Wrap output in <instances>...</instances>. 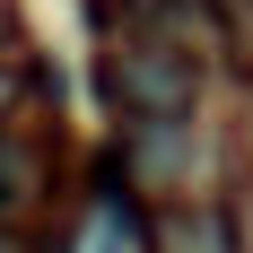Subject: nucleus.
Listing matches in <instances>:
<instances>
[{
	"instance_id": "obj_4",
	"label": "nucleus",
	"mask_w": 253,
	"mask_h": 253,
	"mask_svg": "<svg viewBox=\"0 0 253 253\" xmlns=\"http://www.w3.org/2000/svg\"><path fill=\"white\" fill-rule=\"evenodd\" d=\"M87 253H123V236H114V218H105V227L87 236Z\"/></svg>"
},
{
	"instance_id": "obj_1",
	"label": "nucleus",
	"mask_w": 253,
	"mask_h": 253,
	"mask_svg": "<svg viewBox=\"0 0 253 253\" xmlns=\"http://www.w3.org/2000/svg\"><path fill=\"white\" fill-rule=\"evenodd\" d=\"M105 96L123 105L131 123H183L201 96V70L175 44H114L105 52Z\"/></svg>"
},
{
	"instance_id": "obj_2",
	"label": "nucleus",
	"mask_w": 253,
	"mask_h": 253,
	"mask_svg": "<svg viewBox=\"0 0 253 253\" xmlns=\"http://www.w3.org/2000/svg\"><path fill=\"white\" fill-rule=\"evenodd\" d=\"M52 131L35 123V114H0V218H18V210H35L52 192Z\"/></svg>"
},
{
	"instance_id": "obj_3",
	"label": "nucleus",
	"mask_w": 253,
	"mask_h": 253,
	"mask_svg": "<svg viewBox=\"0 0 253 253\" xmlns=\"http://www.w3.org/2000/svg\"><path fill=\"white\" fill-rule=\"evenodd\" d=\"M157 253H236V227H227V210H166Z\"/></svg>"
}]
</instances>
